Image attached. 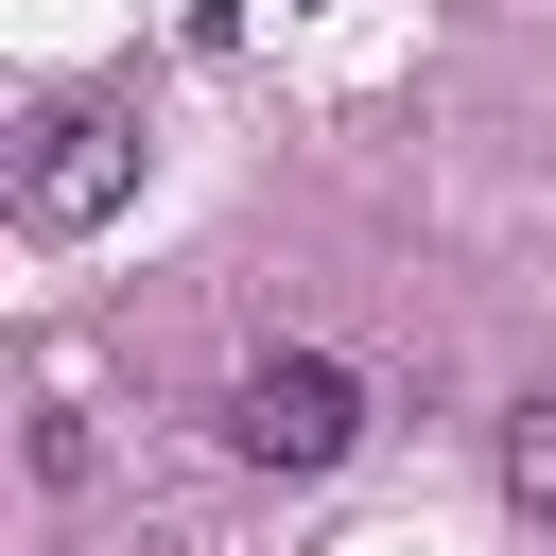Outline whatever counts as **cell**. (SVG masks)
<instances>
[{"mask_svg": "<svg viewBox=\"0 0 556 556\" xmlns=\"http://www.w3.org/2000/svg\"><path fill=\"white\" fill-rule=\"evenodd\" d=\"M0 191H17V226H35V243H87V226H122V208H139V122L70 87V104H35V122H17Z\"/></svg>", "mask_w": 556, "mask_h": 556, "instance_id": "6da1fadb", "label": "cell"}, {"mask_svg": "<svg viewBox=\"0 0 556 556\" xmlns=\"http://www.w3.org/2000/svg\"><path fill=\"white\" fill-rule=\"evenodd\" d=\"M226 452H243V469H278V486H313V469H348V452H365V382H348L330 348H261V365L226 382Z\"/></svg>", "mask_w": 556, "mask_h": 556, "instance_id": "7a4b0ae2", "label": "cell"}, {"mask_svg": "<svg viewBox=\"0 0 556 556\" xmlns=\"http://www.w3.org/2000/svg\"><path fill=\"white\" fill-rule=\"evenodd\" d=\"M504 504H521V521H556V382L504 417Z\"/></svg>", "mask_w": 556, "mask_h": 556, "instance_id": "3957f363", "label": "cell"}]
</instances>
